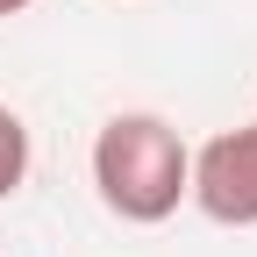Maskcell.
<instances>
[{"label":"cell","mask_w":257,"mask_h":257,"mask_svg":"<svg viewBox=\"0 0 257 257\" xmlns=\"http://www.w3.org/2000/svg\"><path fill=\"white\" fill-rule=\"evenodd\" d=\"M186 172H193V143L150 107L107 114L93 136V193L114 221H136V229L172 221L186 207Z\"/></svg>","instance_id":"6da1fadb"},{"label":"cell","mask_w":257,"mask_h":257,"mask_svg":"<svg viewBox=\"0 0 257 257\" xmlns=\"http://www.w3.org/2000/svg\"><path fill=\"white\" fill-rule=\"evenodd\" d=\"M186 200L221 229H257V121L221 128V136H207L193 150Z\"/></svg>","instance_id":"7a4b0ae2"},{"label":"cell","mask_w":257,"mask_h":257,"mask_svg":"<svg viewBox=\"0 0 257 257\" xmlns=\"http://www.w3.org/2000/svg\"><path fill=\"white\" fill-rule=\"evenodd\" d=\"M29 179V121L0 100V200H15Z\"/></svg>","instance_id":"3957f363"},{"label":"cell","mask_w":257,"mask_h":257,"mask_svg":"<svg viewBox=\"0 0 257 257\" xmlns=\"http://www.w3.org/2000/svg\"><path fill=\"white\" fill-rule=\"evenodd\" d=\"M22 8H29V0H0V22H8V15H22Z\"/></svg>","instance_id":"277c9868"}]
</instances>
